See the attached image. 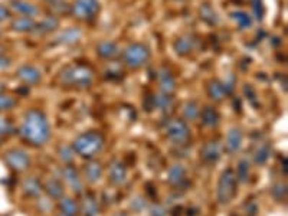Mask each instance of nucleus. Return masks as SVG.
<instances>
[{
	"label": "nucleus",
	"instance_id": "41",
	"mask_svg": "<svg viewBox=\"0 0 288 216\" xmlns=\"http://www.w3.org/2000/svg\"><path fill=\"white\" fill-rule=\"evenodd\" d=\"M152 216H166V210L161 205H154L152 208Z\"/></svg>",
	"mask_w": 288,
	"mask_h": 216
},
{
	"label": "nucleus",
	"instance_id": "6",
	"mask_svg": "<svg viewBox=\"0 0 288 216\" xmlns=\"http://www.w3.org/2000/svg\"><path fill=\"white\" fill-rule=\"evenodd\" d=\"M98 0H75V3L71 8V13L81 20H91L98 15Z\"/></svg>",
	"mask_w": 288,
	"mask_h": 216
},
{
	"label": "nucleus",
	"instance_id": "29",
	"mask_svg": "<svg viewBox=\"0 0 288 216\" xmlns=\"http://www.w3.org/2000/svg\"><path fill=\"white\" fill-rule=\"evenodd\" d=\"M231 17L236 22V25L239 26V29H248L252 26V17H251L246 12L242 10H236L231 13Z\"/></svg>",
	"mask_w": 288,
	"mask_h": 216
},
{
	"label": "nucleus",
	"instance_id": "23",
	"mask_svg": "<svg viewBox=\"0 0 288 216\" xmlns=\"http://www.w3.org/2000/svg\"><path fill=\"white\" fill-rule=\"evenodd\" d=\"M186 178V170L182 164H175L169 169V183L173 186H180Z\"/></svg>",
	"mask_w": 288,
	"mask_h": 216
},
{
	"label": "nucleus",
	"instance_id": "19",
	"mask_svg": "<svg viewBox=\"0 0 288 216\" xmlns=\"http://www.w3.org/2000/svg\"><path fill=\"white\" fill-rule=\"evenodd\" d=\"M97 54H98L101 58H104V59H113L115 56H118L120 49L117 47V44L110 42V40H104V42L98 44V47H97Z\"/></svg>",
	"mask_w": 288,
	"mask_h": 216
},
{
	"label": "nucleus",
	"instance_id": "38",
	"mask_svg": "<svg viewBox=\"0 0 288 216\" xmlns=\"http://www.w3.org/2000/svg\"><path fill=\"white\" fill-rule=\"evenodd\" d=\"M252 3V10L255 13V17L258 20H262L264 17V5H262V0H251Z\"/></svg>",
	"mask_w": 288,
	"mask_h": 216
},
{
	"label": "nucleus",
	"instance_id": "21",
	"mask_svg": "<svg viewBox=\"0 0 288 216\" xmlns=\"http://www.w3.org/2000/svg\"><path fill=\"white\" fill-rule=\"evenodd\" d=\"M58 26H59V20L55 16H49V17L44 19L40 24L36 25L33 32L36 35H46V33H51L52 31H55Z\"/></svg>",
	"mask_w": 288,
	"mask_h": 216
},
{
	"label": "nucleus",
	"instance_id": "11",
	"mask_svg": "<svg viewBox=\"0 0 288 216\" xmlns=\"http://www.w3.org/2000/svg\"><path fill=\"white\" fill-rule=\"evenodd\" d=\"M241 144H242V133H241V130L239 128H231L227 136V143H225L227 152L231 153V155H234L241 148Z\"/></svg>",
	"mask_w": 288,
	"mask_h": 216
},
{
	"label": "nucleus",
	"instance_id": "30",
	"mask_svg": "<svg viewBox=\"0 0 288 216\" xmlns=\"http://www.w3.org/2000/svg\"><path fill=\"white\" fill-rule=\"evenodd\" d=\"M45 190L52 199H59V198H62L64 187H62V185L56 179H49V180L46 182Z\"/></svg>",
	"mask_w": 288,
	"mask_h": 216
},
{
	"label": "nucleus",
	"instance_id": "40",
	"mask_svg": "<svg viewBox=\"0 0 288 216\" xmlns=\"http://www.w3.org/2000/svg\"><path fill=\"white\" fill-rule=\"evenodd\" d=\"M131 208L134 209V210H137V212H141L143 209L147 208V203H146V201H144L143 198H136L134 201L131 202Z\"/></svg>",
	"mask_w": 288,
	"mask_h": 216
},
{
	"label": "nucleus",
	"instance_id": "3",
	"mask_svg": "<svg viewBox=\"0 0 288 216\" xmlns=\"http://www.w3.org/2000/svg\"><path fill=\"white\" fill-rule=\"evenodd\" d=\"M104 146V137L98 132H87L78 136L74 141V152L83 157H92L101 152Z\"/></svg>",
	"mask_w": 288,
	"mask_h": 216
},
{
	"label": "nucleus",
	"instance_id": "26",
	"mask_svg": "<svg viewBox=\"0 0 288 216\" xmlns=\"http://www.w3.org/2000/svg\"><path fill=\"white\" fill-rule=\"evenodd\" d=\"M85 176L87 179L91 182V183H95L98 182L101 176H102V167L98 162H90L87 166H85Z\"/></svg>",
	"mask_w": 288,
	"mask_h": 216
},
{
	"label": "nucleus",
	"instance_id": "36",
	"mask_svg": "<svg viewBox=\"0 0 288 216\" xmlns=\"http://www.w3.org/2000/svg\"><path fill=\"white\" fill-rule=\"evenodd\" d=\"M271 195H273L277 201H282V199H285V198H287V186L282 185V183H277V185H274L273 189H271Z\"/></svg>",
	"mask_w": 288,
	"mask_h": 216
},
{
	"label": "nucleus",
	"instance_id": "18",
	"mask_svg": "<svg viewBox=\"0 0 288 216\" xmlns=\"http://www.w3.org/2000/svg\"><path fill=\"white\" fill-rule=\"evenodd\" d=\"M81 210L84 216H95L98 213V203L92 193H85L81 202Z\"/></svg>",
	"mask_w": 288,
	"mask_h": 216
},
{
	"label": "nucleus",
	"instance_id": "15",
	"mask_svg": "<svg viewBox=\"0 0 288 216\" xmlns=\"http://www.w3.org/2000/svg\"><path fill=\"white\" fill-rule=\"evenodd\" d=\"M127 178V169L121 160H114L111 167H110V179L115 185H121L126 182Z\"/></svg>",
	"mask_w": 288,
	"mask_h": 216
},
{
	"label": "nucleus",
	"instance_id": "1",
	"mask_svg": "<svg viewBox=\"0 0 288 216\" xmlns=\"http://www.w3.org/2000/svg\"><path fill=\"white\" fill-rule=\"evenodd\" d=\"M20 133L33 146L45 144L51 136V128H49V123L45 114L39 110L28 111L20 127Z\"/></svg>",
	"mask_w": 288,
	"mask_h": 216
},
{
	"label": "nucleus",
	"instance_id": "22",
	"mask_svg": "<svg viewBox=\"0 0 288 216\" xmlns=\"http://www.w3.org/2000/svg\"><path fill=\"white\" fill-rule=\"evenodd\" d=\"M10 26L15 32H22L23 33V32H33L36 24L29 16H22V17H16Z\"/></svg>",
	"mask_w": 288,
	"mask_h": 216
},
{
	"label": "nucleus",
	"instance_id": "48",
	"mask_svg": "<svg viewBox=\"0 0 288 216\" xmlns=\"http://www.w3.org/2000/svg\"><path fill=\"white\" fill-rule=\"evenodd\" d=\"M0 36H2V31H0Z\"/></svg>",
	"mask_w": 288,
	"mask_h": 216
},
{
	"label": "nucleus",
	"instance_id": "24",
	"mask_svg": "<svg viewBox=\"0 0 288 216\" xmlns=\"http://www.w3.org/2000/svg\"><path fill=\"white\" fill-rule=\"evenodd\" d=\"M208 94L215 101H222L228 95L223 84L220 81H218V79H212L209 82V85H208Z\"/></svg>",
	"mask_w": 288,
	"mask_h": 216
},
{
	"label": "nucleus",
	"instance_id": "8",
	"mask_svg": "<svg viewBox=\"0 0 288 216\" xmlns=\"http://www.w3.org/2000/svg\"><path fill=\"white\" fill-rule=\"evenodd\" d=\"M5 162L8 163L9 167H12L16 171H23L29 167L31 160L29 156L26 155V152H23L20 148H12L5 153Z\"/></svg>",
	"mask_w": 288,
	"mask_h": 216
},
{
	"label": "nucleus",
	"instance_id": "7",
	"mask_svg": "<svg viewBox=\"0 0 288 216\" xmlns=\"http://www.w3.org/2000/svg\"><path fill=\"white\" fill-rule=\"evenodd\" d=\"M166 136L175 144H183L189 139V127L183 120H170L166 125Z\"/></svg>",
	"mask_w": 288,
	"mask_h": 216
},
{
	"label": "nucleus",
	"instance_id": "16",
	"mask_svg": "<svg viewBox=\"0 0 288 216\" xmlns=\"http://www.w3.org/2000/svg\"><path fill=\"white\" fill-rule=\"evenodd\" d=\"M195 45H196V39L193 38V36H190V35H186V36H182V38L177 39L173 48H175L176 54L180 55V56H184V55H189L193 51Z\"/></svg>",
	"mask_w": 288,
	"mask_h": 216
},
{
	"label": "nucleus",
	"instance_id": "12",
	"mask_svg": "<svg viewBox=\"0 0 288 216\" xmlns=\"http://www.w3.org/2000/svg\"><path fill=\"white\" fill-rule=\"evenodd\" d=\"M10 8L13 9L15 12L20 13V15L25 16H36L39 13V8L33 3H29V2H25V0H12L10 2Z\"/></svg>",
	"mask_w": 288,
	"mask_h": 216
},
{
	"label": "nucleus",
	"instance_id": "47",
	"mask_svg": "<svg viewBox=\"0 0 288 216\" xmlns=\"http://www.w3.org/2000/svg\"><path fill=\"white\" fill-rule=\"evenodd\" d=\"M2 51H3V47H2V45H0V52H2Z\"/></svg>",
	"mask_w": 288,
	"mask_h": 216
},
{
	"label": "nucleus",
	"instance_id": "37",
	"mask_svg": "<svg viewBox=\"0 0 288 216\" xmlns=\"http://www.w3.org/2000/svg\"><path fill=\"white\" fill-rule=\"evenodd\" d=\"M250 164L246 160H242V162H239V166H238V170H236V179L239 180V182H246V179H248V167Z\"/></svg>",
	"mask_w": 288,
	"mask_h": 216
},
{
	"label": "nucleus",
	"instance_id": "2",
	"mask_svg": "<svg viewBox=\"0 0 288 216\" xmlns=\"http://www.w3.org/2000/svg\"><path fill=\"white\" fill-rule=\"evenodd\" d=\"M59 79L64 85H71L76 88H88L94 79V72L90 67L83 63H74L65 67L59 74Z\"/></svg>",
	"mask_w": 288,
	"mask_h": 216
},
{
	"label": "nucleus",
	"instance_id": "46",
	"mask_svg": "<svg viewBox=\"0 0 288 216\" xmlns=\"http://www.w3.org/2000/svg\"><path fill=\"white\" fill-rule=\"evenodd\" d=\"M115 216H129V215H126V213H120V215H115Z\"/></svg>",
	"mask_w": 288,
	"mask_h": 216
},
{
	"label": "nucleus",
	"instance_id": "10",
	"mask_svg": "<svg viewBox=\"0 0 288 216\" xmlns=\"http://www.w3.org/2000/svg\"><path fill=\"white\" fill-rule=\"evenodd\" d=\"M159 84L161 93L170 95L172 93H175L176 90V79L172 75V72L167 68H161L159 71Z\"/></svg>",
	"mask_w": 288,
	"mask_h": 216
},
{
	"label": "nucleus",
	"instance_id": "28",
	"mask_svg": "<svg viewBox=\"0 0 288 216\" xmlns=\"http://www.w3.org/2000/svg\"><path fill=\"white\" fill-rule=\"evenodd\" d=\"M59 206H61L62 213L65 216H76L79 213V206L74 199L69 198H61L59 201Z\"/></svg>",
	"mask_w": 288,
	"mask_h": 216
},
{
	"label": "nucleus",
	"instance_id": "32",
	"mask_svg": "<svg viewBox=\"0 0 288 216\" xmlns=\"http://www.w3.org/2000/svg\"><path fill=\"white\" fill-rule=\"evenodd\" d=\"M270 155H271V147H270V144L268 143H262V144L258 146L257 152L254 155V160H255L257 164H264L270 159Z\"/></svg>",
	"mask_w": 288,
	"mask_h": 216
},
{
	"label": "nucleus",
	"instance_id": "27",
	"mask_svg": "<svg viewBox=\"0 0 288 216\" xmlns=\"http://www.w3.org/2000/svg\"><path fill=\"white\" fill-rule=\"evenodd\" d=\"M23 192L29 196H39L42 193V186L39 183L38 179L35 178H28L23 180Z\"/></svg>",
	"mask_w": 288,
	"mask_h": 216
},
{
	"label": "nucleus",
	"instance_id": "39",
	"mask_svg": "<svg viewBox=\"0 0 288 216\" xmlns=\"http://www.w3.org/2000/svg\"><path fill=\"white\" fill-rule=\"evenodd\" d=\"M59 157H61V160H64V162H72V159H74V152H72V148H69V147L67 146L59 147Z\"/></svg>",
	"mask_w": 288,
	"mask_h": 216
},
{
	"label": "nucleus",
	"instance_id": "4",
	"mask_svg": "<svg viewBox=\"0 0 288 216\" xmlns=\"http://www.w3.org/2000/svg\"><path fill=\"white\" fill-rule=\"evenodd\" d=\"M124 63L131 70H138L150 59V49L143 44H130L122 52Z\"/></svg>",
	"mask_w": 288,
	"mask_h": 216
},
{
	"label": "nucleus",
	"instance_id": "5",
	"mask_svg": "<svg viewBox=\"0 0 288 216\" xmlns=\"http://www.w3.org/2000/svg\"><path fill=\"white\" fill-rule=\"evenodd\" d=\"M236 179L235 171L232 169H227L220 175L218 183V201L222 205H228L235 198L236 195Z\"/></svg>",
	"mask_w": 288,
	"mask_h": 216
},
{
	"label": "nucleus",
	"instance_id": "34",
	"mask_svg": "<svg viewBox=\"0 0 288 216\" xmlns=\"http://www.w3.org/2000/svg\"><path fill=\"white\" fill-rule=\"evenodd\" d=\"M16 102H17V101H16V98H13L12 95L0 93V111L12 110V108L16 105Z\"/></svg>",
	"mask_w": 288,
	"mask_h": 216
},
{
	"label": "nucleus",
	"instance_id": "44",
	"mask_svg": "<svg viewBox=\"0 0 288 216\" xmlns=\"http://www.w3.org/2000/svg\"><path fill=\"white\" fill-rule=\"evenodd\" d=\"M49 5H52V6H55V5H59V3H64L65 0H46Z\"/></svg>",
	"mask_w": 288,
	"mask_h": 216
},
{
	"label": "nucleus",
	"instance_id": "35",
	"mask_svg": "<svg viewBox=\"0 0 288 216\" xmlns=\"http://www.w3.org/2000/svg\"><path fill=\"white\" fill-rule=\"evenodd\" d=\"M13 133V125L6 118H0V141Z\"/></svg>",
	"mask_w": 288,
	"mask_h": 216
},
{
	"label": "nucleus",
	"instance_id": "14",
	"mask_svg": "<svg viewBox=\"0 0 288 216\" xmlns=\"http://www.w3.org/2000/svg\"><path fill=\"white\" fill-rule=\"evenodd\" d=\"M200 155H202V159L206 163L218 162L220 157L219 143L218 141H208L205 146H203V148H202Z\"/></svg>",
	"mask_w": 288,
	"mask_h": 216
},
{
	"label": "nucleus",
	"instance_id": "45",
	"mask_svg": "<svg viewBox=\"0 0 288 216\" xmlns=\"http://www.w3.org/2000/svg\"><path fill=\"white\" fill-rule=\"evenodd\" d=\"M3 90H5V85H3V82H0V93H2Z\"/></svg>",
	"mask_w": 288,
	"mask_h": 216
},
{
	"label": "nucleus",
	"instance_id": "20",
	"mask_svg": "<svg viewBox=\"0 0 288 216\" xmlns=\"http://www.w3.org/2000/svg\"><path fill=\"white\" fill-rule=\"evenodd\" d=\"M199 116L202 118V123L205 124V125H208V127H216L220 120L218 110L215 107H211V105H206V107L199 113Z\"/></svg>",
	"mask_w": 288,
	"mask_h": 216
},
{
	"label": "nucleus",
	"instance_id": "43",
	"mask_svg": "<svg viewBox=\"0 0 288 216\" xmlns=\"http://www.w3.org/2000/svg\"><path fill=\"white\" fill-rule=\"evenodd\" d=\"M9 16H10V12H9V9L5 8V6H2V5H0V22L6 20Z\"/></svg>",
	"mask_w": 288,
	"mask_h": 216
},
{
	"label": "nucleus",
	"instance_id": "25",
	"mask_svg": "<svg viewBox=\"0 0 288 216\" xmlns=\"http://www.w3.org/2000/svg\"><path fill=\"white\" fill-rule=\"evenodd\" d=\"M199 15H200V19L205 20L208 25H212L213 26V25L219 24V16L215 12V9L211 5H208V3H205L202 8L199 9Z\"/></svg>",
	"mask_w": 288,
	"mask_h": 216
},
{
	"label": "nucleus",
	"instance_id": "13",
	"mask_svg": "<svg viewBox=\"0 0 288 216\" xmlns=\"http://www.w3.org/2000/svg\"><path fill=\"white\" fill-rule=\"evenodd\" d=\"M62 175H64V179L65 182L68 183L69 187L74 190V192H83V182L78 176L76 170L72 167V166H65L64 170H62Z\"/></svg>",
	"mask_w": 288,
	"mask_h": 216
},
{
	"label": "nucleus",
	"instance_id": "33",
	"mask_svg": "<svg viewBox=\"0 0 288 216\" xmlns=\"http://www.w3.org/2000/svg\"><path fill=\"white\" fill-rule=\"evenodd\" d=\"M199 113H200V110L197 107V104L195 101H188L186 104H184V107H183V114L184 117L188 118V120H196L197 117H199Z\"/></svg>",
	"mask_w": 288,
	"mask_h": 216
},
{
	"label": "nucleus",
	"instance_id": "42",
	"mask_svg": "<svg viewBox=\"0 0 288 216\" xmlns=\"http://www.w3.org/2000/svg\"><path fill=\"white\" fill-rule=\"evenodd\" d=\"M10 63H12V62H10V59H9L8 56L0 54V70H6V68H9Z\"/></svg>",
	"mask_w": 288,
	"mask_h": 216
},
{
	"label": "nucleus",
	"instance_id": "49",
	"mask_svg": "<svg viewBox=\"0 0 288 216\" xmlns=\"http://www.w3.org/2000/svg\"><path fill=\"white\" fill-rule=\"evenodd\" d=\"M59 216H65V215H64V213H62V215H59Z\"/></svg>",
	"mask_w": 288,
	"mask_h": 216
},
{
	"label": "nucleus",
	"instance_id": "17",
	"mask_svg": "<svg viewBox=\"0 0 288 216\" xmlns=\"http://www.w3.org/2000/svg\"><path fill=\"white\" fill-rule=\"evenodd\" d=\"M83 32L79 28H68L65 31H62L58 36H56V44L61 45H72L81 39Z\"/></svg>",
	"mask_w": 288,
	"mask_h": 216
},
{
	"label": "nucleus",
	"instance_id": "31",
	"mask_svg": "<svg viewBox=\"0 0 288 216\" xmlns=\"http://www.w3.org/2000/svg\"><path fill=\"white\" fill-rule=\"evenodd\" d=\"M152 104L153 108H160V110H167L172 107L173 101L172 97L167 94H157V95H152Z\"/></svg>",
	"mask_w": 288,
	"mask_h": 216
},
{
	"label": "nucleus",
	"instance_id": "9",
	"mask_svg": "<svg viewBox=\"0 0 288 216\" xmlns=\"http://www.w3.org/2000/svg\"><path fill=\"white\" fill-rule=\"evenodd\" d=\"M16 77L19 78L22 82L28 85H33V84H38L39 81H40V78H42V74H40V71L36 68V67H33V65H22L17 72H16Z\"/></svg>",
	"mask_w": 288,
	"mask_h": 216
}]
</instances>
